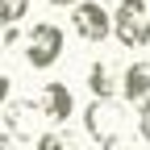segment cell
I'll return each instance as SVG.
<instances>
[{
	"mask_svg": "<svg viewBox=\"0 0 150 150\" xmlns=\"http://www.w3.org/2000/svg\"><path fill=\"white\" fill-rule=\"evenodd\" d=\"M42 117H46V112H42L38 100H8V104H4V129H8L17 142H33Z\"/></svg>",
	"mask_w": 150,
	"mask_h": 150,
	"instance_id": "cell-5",
	"label": "cell"
},
{
	"mask_svg": "<svg viewBox=\"0 0 150 150\" xmlns=\"http://www.w3.org/2000/svg\"><path fill=\"white\" fill-rule=\"evenodd\" d=\"M25 13H29V0H0V17H4L8 25H17Z\"/></svg>",
	"mask_w": 150,
	"mask_h": 150,
	"instance_id": "cell-10",
	"label": "cell"
},
{
	"mask_svg": "<svg viewBox=\"0 0 150 150\" xmlns=\"http://www.w3.org/2000/svg\"><path fill=\"white\" fill-rule=\"evenodd\" d=\"M17 42V25H8L4 17H0V46H13Z\"/></svg>",
	"mask_w": 150,
	"mask_h": 150,
	"instance_id": "cell-12",
	"label": "cell"
},
{
	"mask_svg": "<svg viewBox=\"0 0 150 150\" xmlns=\"http://www.w3.org/2000/svg\"><path fill=\"white\" fill-rule=\"evenodd\" d=\"M117 4H121V8H142L146 0H117Z\"/></svg>",
	"mask_w": 150,
	"mask_h": 150,
	"instance_id": "cell-16",
	"label": "cell"
},
{
	"mask_svg": "<svg viewBox=\"0 0 150 150\" xmlns=\"http://www.w3.org/2000/svg\"><path fill=\"white\" fill-rule=\"evenodd\" d=\"M138 134H142V142L150 146V100L142 104V117H138Z\"/></svg>",
	"mask_w": 150,
	"mask_h": 150,
	"instance_id": "cell-11",
	"label": "cell"
},
{
	"mask_svg": "<svg viewBox=\"0 0 150 150\" xmlns=\"http://www.w3.org/2000/svg\"><path fill=\"white\" fill-rule=\"evenodd\" d=\"M50 4H59V8H67V4H71V8H75L79 0H50Z\"/></svg>",
	"mask_w": 150,
	"mask_h": 150,
	"instance_id": "cell-17",
	"label": "cell"
},
{
	"mask_svg": "<svg viewBox=\"0 0 150 150\" xmlns=\"http://www.w3.org/2000/svg\"><path fill=\"white\" fill-rule=\"evenodd\" d=\"M112 33L125 50H142L150 42V13L146 8H117L112 17Z\"/></svg>",
	"mask_w": 150,
	"mask_h": 150,
	"instance_id": "cell-4",
	"label": "cell"
},
{
	"mask_svg": "<svg viewBox=\"0 0 150 150\" xmlns=\"http://www.w3.org/2000/svg\"><path fill=\"white\" fill-rule=\"evenodd\" d=\"M63 50H67V33L54 25V21H38L29 33H25V63L33 71H46L63 59Z\"/></svg>",
	"mask_w": 150,
	"mask_h": 150,
	"instance_id": "cell-2",
	"label": "cell"
},
{
	"mask_svg": "<svg viewBox=\"0 0 150 150\" xmlns=\"http://www.w3.org/2000/svg\"><path fill=\"white\" fill-rule=\"evenodd\" d=\"M38 104H42L46 121H54V125H67L71 112H75V96H71V88H67L63 79H50V83L42 88V96H38Z\"/></svg>",
	"mask_w": 150,
	"mask_h": 150,
	"instance_id": "cell-6",
	"label": "cell"
},
{
	"mask_svg": "<svg viewBox=\"0 0 150 150\" xmlns=\"http://www.w3.org/2000/svg\"><path fill=\"white\" fill-rule=\"evenodd\" d=\"M13 142H17V138L8 134V129H4V125H0V150H13Z\"/></svg>",
	"mask_w": 150,
	"mask_h": 150,
	"instance_id": "cell-14",
	"label": "cell"
},
{
	"mask_svg": "<svg viewBox=\"0 0 150 150\" xmlns=\"http://www.w3.org/2000/svg\"><path fill=\"white\" fill-rule=\"evenodd\" d=\"M38 150H75L67 134H59V129H46V134H38Z\"/></svg>",
	"mask_w": 150,
	"mask_h": 150,
	"instance_id": "cell-9",
	"label": "cell"
},
{
	"mask_svg": "<svg viewBox=\"0 0 150 150\" xmlns=\"http://www.w3.org/2000/svg\"><path fill=\"white\" fill-rule=\"evenodd\" d=\"M13 100V75H0V108Z\"/></svg>",
	"mask_w": 150,
	"mask_h": 150,
	"instance_id": "cell-13",
	"label": "cell"
},
{
	"mask_svg": "<svg viewBox=\"0 0 150 150\" xmlns=\"http://www.w3.org/2000/svg\"><path fill=\"white\" fill-rule=\"evenodd\" d=\"M71 25H75V33H79L83 42H104L112 33V13L100 0H79L75 13H71Z\"/></svg>",
	"mask_w": 150,
	"mask_h": 150,
	"instance_id": "cell-3",
	"label": "cell"
},
{
	"mask_svg": "<svg viewBox=\"0 0 150 150\" xmlns=\"http://www.w3.org/2000/svg\"><path fill=\"white\" fill-rule=\"evenodd\" d=\"M125 104H117V100H100V96H92V104L83 108V129H88V138L92 142H100V146H108V142H117L121 134H125Z\"/></svg>",
	"mask_w": 150,
	"mask_h": 150,
	"instance_id": "cell-1",
	"label": "cell"
},
{
	"mask_svg": "<svg viewBox=\"0 0 150 150\" xmlns=\"http://www.w3.org/2000/svg\"><path fill=\"white\" fill-rule=\"evenodd\" d=\"M88 92L100 96V100H108L112 92H117V75H112L108 63H92V71H88Z\"/></svg>",
	"mask_w": 150,
	"mask_h": 150,
	"instance_id": "cell-8",
	"label": "cell"
},
{
	"mask_svg": "<svg viewBox=\"0 0 150 150\" xmlns=\"http://www.w3.org/2000/svg\"><path fill=\"white\" fill-rule=\"evenodd\" d=\"M100 150H134V146H129L125 138H117V142H108V146H100Z\"/></svg>",
	"mask_w": 150,
	"mask_h": 150,
	"instance_id": "cell-15",
	"label": "cell"
},
{
	"mask_svg": "<svg viewBox=\"0 0 150 150\" xmlns=\"http://www.w3.org/2000/svg\"><path fill=\"white\" fill-rule=\"evenodd\" d=\"M121 96L129 104H146L150 100V63H129L121 71Z\"/></svg>",
	"mask_w": 150,
	"mask_h": 150,
	"instance_id": "cell-7",
	"label": "cell"
}]
</instances>
